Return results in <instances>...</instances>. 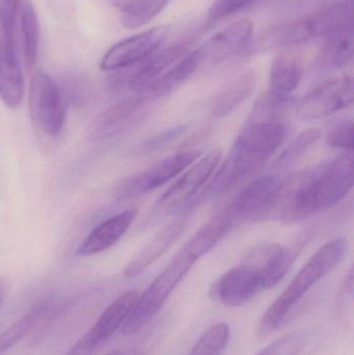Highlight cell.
Returning a JSON list of instances; mask_svg holds the SVG:
<instances>
[{"label": "cell", "mask_w": 354, "mask_h": 355, "mask_svg": "<svg viewBox=\"0 0 354 355\" xmlns=\"http://www.w3.org/2000/svg\"><path fill=\"white\" fill-rule=\"evenodd\" d=\"M353 155L346 154L284 183L280 198L283 217L297 220L332 208L353 189Z\"/></svg>", "instance_id": "obj_1"}, {"label": "cell", "mask_w": 354, "mask_h": 355, "mask_svg": "<svg viewBox=\"0 0 354 355\" xmlns=\"http://www.w3.org/2000/svg\"><path fill=\"white\" fill-rule=\"evenodd\" d=\"M287 132L282 120H251L239 133L228 158L214 177L211 193L227 191L254 176L278 151Z\"/></svg>", "instance_id": "obj_2"}, {"label": "cell", "mask_w": 354, "mask_h": 355, "mask_svg": "<svg viewBox=\"0 0 354 355\" xmlns=\"http://www.w3.org/2000/svg\"><path fill=\"white\" fill-rule=\"evenodd\" d=\"M348 248V241L344 238H337L324 244L262 315L256 329L257 337L264 339L280 329L303 296L344 260Z\"/></svg>", "instance_id": "obj_3"}, {"label": "cell", "mask_w": 354, "mask_h": 355, "mask_svg": "<svg viewBox=\"0 0 354 355\" xmlns=\"http://www.w3.org/2000/svg\"><path fill=\"white\" fill-rule=\"evenodd\" d=\"M201 258L199 252L186 244L143 294H139L132 312L121 329L122 335L133 336L141 331L161 311L170 294Z\"/></svg>", "instance_id": "obj_4"}, {"label": "cell", "mask_w": 354, "mask_h": 355, "mask_svg": "<svg viewBox=\"0 0 354 355\" xmlns=\"http://www.w3.org/2000/svg\"><path fill=\"white\" fill-rule=\"evenodd\" d=\"M28 106L33 124L48 137L62 133L66 122V106L60 87L47 73L37 71L31 78Z\"/></svg>", "instance_id": "obj_5"}, {"label": "cell", "mask_w": 354, "mask_h": 355, "mask_svg": "<svg viewBox=\"0 0 354 355\" xmlns=\"http://www.w3.org/2000/svg\"><path fill=\"white\" fill-rule=\"evenodd\" d=\"M201 155V152L191 150L159 160L141 172L124 178L116 185L114 196L123 202L145 196L184 172L185 168L195 164Z\"/></svg>", "instance_id": "obj_6"}, {"label": "cell", "mask_w": 354, "mask_h": 355, "mask_svg": "<svg viewBox=\"0 0 354 355\" xmlns=\"http://www.w3.org/2000/svg\"><path fill=\"white\" fill-rule=\"evenodd\" d=\"M284 182L274 175H266L247 184L224 209L235 225L255 221L267 216L280 202Z\"/></svg>", "instance_id": "obj_7"}, {"label": "cell", "mask_w": 354, "mask_h": 355, "mask_svg": "<svg viewBox=\"0 0 354 355\" xmlns=\"http://www.w3.org/2000/svg\"><path fill=\"white\" fill-rule=\"evenodd\" d=\"M353 79L349 75L324 81L303 97L297 107L299 120L324 118L349 107L353 102Z\"/></svg>", "instance_id": "obj_8"}, {"label": "cell", "mask_w": 354, "mask_h": 355, "mask_svg": "<svg viewBox=\"0 0 354 355\" xmlns=\"http://www.w3.org/2000/svg\"><path fill=\"white\" fill-rule=\"evenodd\" d=\"M222 159V152L218 150L210 152L207 155L193 164L189 170L183 173L176 182L162 194L155 205L154 213L157 216L168 215L172 211L188 202L197 190L213 174Z\"/></svg>", "instance_id": "obj_9"}, {"label": "cell", "mask_w": 354, "mask_h": 355, "mask_svg": "<svg viewBox=\"0 0 354 355\" xmlns=\"http://www.w3.org/2000/svg\"><path fill=\"white\" fill-rule=\"evenodd\" d=\"M265 291L263 282L257 271L241 263L227 271L210 288V297L231 308L245 306Z\"/></svg>", "instance_id": "obj_10"}, {"label": "cell", "mask_w": 354, "mask_h": 355, "mask_svg": "<svg viewBox=\"0 0 354 355\" xmlns=\"http://www.w3.org/2000/svg\"><path fill=\"white\" fill-rule=\"evenodd\" d=\"M168 33V27L157 26L120 42L108 50L100 68L106 72H116L137 64L159 49Z\"/></svg>", "instance_id": "obj_11"}, {"label": "cell", "mask_w": 354, "mask_h": 355, "mask_svg": "<svg viewBox=\"0 0 354 355\" xmlns=\"http://www.w3.org/2000/svg\"><path fill=\"white\" fill-rule=\"evenodd\" d=\"M299 252L276 243L260 244L247 254L242 263L259 273L266 291L284 279Z\"/></svg>", "instance_id": "obj_12"}, {"label": "cell", "mask_w": 354, "mask_h": 355, "mask_svg": "<svg viewBox=\"0 0 354 355\" xmlns=\"http://www.w3.org/2000/svg\"><path fill=\"white\" fill-rule=\"evenodd\" d=\"M191 209H187L186 212L179 215L161 231L158 232L157 235L129 261L124 269V277L127 279H134L149 268L162 254H166L168 248L184 233L191 221Z\"/></svg>", "instance_id": "obj_13"}, {"label": "cell", "mask_w": 354, "mask_h": 355, "mask_svg": "<svg viewBox=\"0 0 354 355\" xmlns=\"http://www.w3.org/2000/svg\"><path fill=\"white\" fill-rule=\"evenodd\" d=\"M24 89L15 39L6 37L0 28V98L8 107L15 110L22 104Z\"/></svg>", "instance_id": "obj_14"}, {"label": "cell", "mask_w": 354, "mask_h": 355, "mask_svg": "<svg viewBox=\"0 0 354 355\" xmlns=\"http://www.w3.org/2000/svg\"><path fill=\"white\" fill-rule=\"evenodd\" d=\"M254 33V24L249 19H240L229 25L201 46L206 60L222 62L240 52L247 51Z\"/></svg>", "instance_id": "obj_15"}, {"label": "cell", "mask_w": 354, "mask_h": 355, "mask_svg": "<svg viewBox=\"0 0 354 355\" xmlns=\"http://www.w3.org/2000/svg\"><path fill=\"white\" fill-rule=\"evenodd\" d=\"M151 98L141 91L132 92L128 97L102 112L89 124L87 132L93 139H104L116 135L121 127L141 110Z\"/></svg>", "instance_id": "obj_16"}, {"label": "cell", "mask_w": 354, "mask_h": 355, "mask_svg": "<svg viewBox=\"0 0 354 355\" xmlns=\"http://www.w3.org/2000/svg\"><path fill=\"white\" fill-rule=\"evenodd\" d=\"M139 295V292L131 290L118 296L102 313L83 339L95 348L109 339L116 331L122 329L132 312Z\"/></svg>", "instance_id": "obj_17"}, {"label": "cell", "mask_w": 354, "mask_h": 355, "mask_svg": "<svg viewBox=\"0 0 354 355\" xmlns=\"http://www.w3.org/2000/svg\"><path fill=\"white\" fill-rule=\"evenodd\" d=\"M136 215V210H128L110 217L87 235L77 248L76 254L91 257L109 250L130 229Z\"/></svg>", "instance_id": "obj_18"}, {"label": "cell", "mask_w": 354, "mask_h": 355, "mask_svg": "<svg viewBox=\"0 0 354 355\" xmlns=\"http://www.w3.org/2000/svg\"><path fill=\"white\" fill-rule=\"evenodd\" d=\"M311 40H314L313 33H312L309 21L306 17L299 20L274 25L265 29L256 37L255 41L249 46L247 49L251 53H257L265 50L299 45Z\"/></svg>", "instance_id": "obj_19"}, {"label": "cell", "mask_w": 354, "mask_h": 355, "mask_svg": "<svg viewBox=\"0 0 354 355\" xmlns=\"http://www.w3.org/2000/svg\"><path fill=\"white\" fill-rule=\"evenodd\" d=\"M203 62L204 54L201 47L191 50L166 72L136 91L145 92L152 100L168 95L184 83Z\"/></svg>", "instance_id": "obj_20"}, {"label": "cell", "mask_w": 354, "mask_h": 355, "mask_svg": "<svg viewBox=\"0 0 354 355\" xmlns=\"http://www.w3.org/2000/svg\"><path fill=\"white\" fill-rule=\"evenodd\" d=\"M314 39L328 35L353 25V0H336L307 17Z\"/></svg>", "instance_id": "obj_21"}, {"label": "cell", "mask_w": 354, "mask_h": 355, "mask_svg": "<svg viewBox=\"0 0 354 355\" xmlns=\"http://www.w3.org/2000/svg\"><path fill=\"white\" fill-rule=\"evenodd\" d=\"M326 39V43L318 55V64L321 68L330 70L348 66L353 58V25L328 35Z\"/></svg>", "instance_id": "obj_22"}, {"label": "cell", "mask_w": 354, "mask_h": 355, "mask_svg": "<svg viewBox=\"0 0 354 355\" xmlns=\"http://www.w3.org/2000/svg\"><path fill=\"white\" fill-rule=\"evenodd\" d=\"M303 67L295 56L282 55L270 67L269 91L276 95L289 97L297 89L303 78Z\"/></svg>", "instance_id": "obj_23"}, {"label": "cell", "mask_w": 354, "mask_h": 355, "mask_svg": "<svg viewBox=\"0 0 354 355\" xmlns=\"http://www.w3.org/2000/svg\"><path fill=\"white\" fill-rule=\"evenodd\" d=\"M255 85L256 76L253 73L245 74L231 83L214 99L211 108L212 116L215 118L229 116L249 97Z\"/></svg>", "instance_id": "obj_24"}, {"label": "cell", "mask_w": 354, "mask_h": 355, "mask_svg": "<svg viewBox=\"0 0 354 355\" xmlns=\"http://www.w3.org/2000/svg\"><path fill=\"white\" fill-rule=\"evenodd\" d=\"M20 17L25 64L27 69L30 70L37 62L39 45V25L37 12L29 0H23Z\"/></svg>", "instance_id": "obj_25"}, {"label": "cell", "mask_w": 354, "mask_h": 355, "mask_svg": "<svg viewBox=\"0 0 354 355\" xmlns=\"http://www.w3.org/2000/svg\"><path fill=\"white\" fill-rule=\"evenodd\" d=\"M170 0H130L121 10L120 21L126 29H136L153 20Z\"/></svg>", "instance_id": "obj_26"}, {"label": "cell", "mask_w": 354, "mask_h": 355, "mask_svg": "<svg viewBox=\"0 0 354 355\" xmlns=\"http://www.w3.org/2000/svg\"><path fill=\"white\" fill-rule=\"evenodd\" d=\"M43 300L37 302L22 318L12 323L8 329L0 333V354L12 348L24 338L43 318Z\"/></svg>", "instance_id": "obj_27"}, {"label": "cell", "mask_w": 354, "mask_h": 355, "mask_svg": "<svg viewBox=\"0 0 354 355\" xmlns=\"http://www.w3.org/2000/svg\"><path fill=\"white\" fill-rule=\"evenodd\" d=\"M230 340V327L227 323L212 325L186 355H222Z\"/></svg>", "instance_id": "obj_28"}, {"label": "cell", "mask_w": 354, "mask_h": 355, "mask_svg": "<svg viewBox=\"0 0 354 355\" xmlns=\"http://www.w3.org/2000/svg\"><path fill=\"white\" fill-rule=\"evenodd\" d=\"M305 345V335L295 331L276 340L256 355H299Z\"/></svg>", "instance_id": "obj_29"}, {"label": "cell", "mask_w": 354, "mask_h": 355, "mask_svg": "<svg viewBox=\"0 0 354 355\" xmlns=\"http://www.w3.org/2000/svg\"><path fill=\"white\" fill-rule=\"evenodd\" d=\"M257 0H215L210 6L206 18V25L213 26L227 17L251 6Z\"/></svg>", "instance_id": "obj_30"}, {"label": "cell", "mask_w": 354, "mask_h": 355, "mask_svg": "<svg viewBox=\"0 0 354 355\" xmlns=\"http://www.w3.org/2000/svg\"><path fill=\"white\" fill-rule=\"evenodd\" d=\"M321 137V131L319 129L311 128L303 131L299 135L297 139H294L292 144L287 148L281 159L288 162V160L294 159L297 156L303 154V151L308 149L310 146L315 144Z\"/></svg>", "instance_id": "obj_31"}, {"label": "cell", "mask_w": 354, "mask_h": 355, "mask_svg": "<svg viewBox=\"0 0 354 355\" xmlns=\"http://www.w3.org/2000/svg\"><path fill=\"white\" fill-rule=\"evenodd\" d=\"M326 144L330 147L338 149L353 150V123H345L333 129L326 135Z\"/></svg>", "instance_id": "obj_32"}, {"label": "cell", "mask_w": 354, "mask_h": 355, "mask_svg": "<svg viewBox=\"0 0 354 355\" xmlns=\"http://www.w3.org/2000/svg\"><path fill=\"white\" fill-rule=\"evenodd\" d=\"M19 0H0V28L8 37L15 39V25Z\"/></svg>", "instance_id": "obj_33"}, {"label": "cell", "mask_w": 354, "mask_h": 355, "mask_svg": "<svg viewBox=\"0 0 354 355\" xmlns=\"http://www.w3.org/2000/svg\"><path fill=\"white\" fill-rule=\"evenodd\" d=\"M353 271L351 269L348 275L345 279L342 287L340 290V296H339V306H345L348 304L347 300H353Z\"/></svg>", "instance_id": "obj_34"}, {"label": "cell", "mask_w": 354, "mask_h": 355, "mask_svg": "<svg viewBox=\"0 0 354 355\" xmlns=\"http://www.w3.org/2000/svg\"><path fill=\"white\" fill-rule=\"evenodd\" d=\"M96 348L89 345L85 339L79 340L66 355H91Z\"/></svg>", "instance_id": "obj_35"}, {"label": "cell", "mask_w": 354, "mask_h": 355, "mask_svg": "<svg viewBox=\"0 0 354 355\" xmlns=\"http://www.w3.org/2000/svg\"><path fill=\"white\" fill-rule=\"evenodd\" d=\"M8 284L6 279H0V306L3 304L4 300L8 297Z\"/></svg>", "instance_id": "obj_36"}, {"label": "cell", "mask_w": 354, "mask_h": 355, "mask_svg": "<svg viewBox=\"0 0 354 355\" xmlns=\"http://www.w3.org/2000/svg\"><path fill=\"white\" fill-rule=\"evenodd\" d=\"M122 355H145V354L141 348H133L128 352H123Z\"/></svg>", "instance_id": "obj_37"}, {"label": "cell", "mask_w": 354, "mask_h": 355, "mask_svg": "<svg viewBox=\"0 0 354 355\" xmlns=\"http://www.w3.org/2000/svg\"><path fill=\"white\" fill-rule=\"evenodd\" d=\"M110 4L114 6H120V8H123L127 2L130 1V0H107Z\"/></svg>", "instance_id": "obj_38"}, {"label": "cell", "mask_w": 354, "mask_h": 355, "mask_svg": "<svg viewBox=\"0 0 354 355\" xmlns=\"http://www.w3.org/2000/svg\"><path fill=\"white\" fill-rule=\"evenodd\" d=\"M122 350H112V352H108L105 355H122Z\"/></svg>", "instance_id": "obj_39"}]
</instances>
